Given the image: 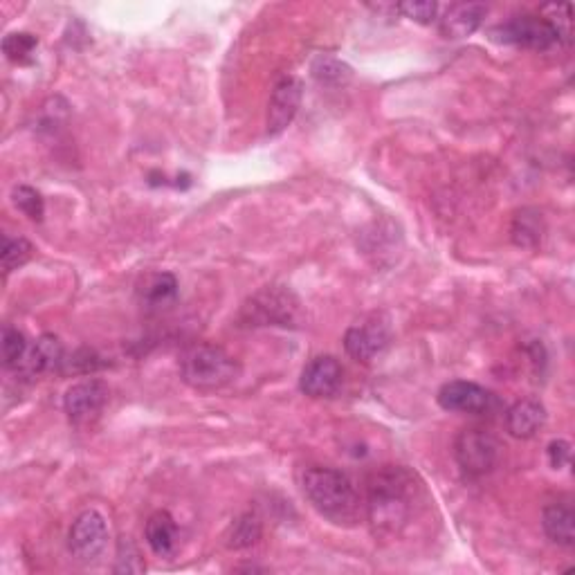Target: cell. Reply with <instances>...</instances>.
<instances>
[{"label":"cell","instance_id":"5","mask_svg":"<svg viewBox=\"0 0 575 575\" xmlns=\"http://www.w3.org/2000/svg\"><path fill=\"white\" fill-rule=\"evenodd\" d=\"M454 454L461 470L468 474V477H483V474L495 470L499 461V443L488 430L468 427V430H463L456 436Z\"/></svg>","mask_w":575,"mask_h":575},{"label":"cell","instance_id":"14","mask_svg":"<svg viewBox=\"0 0 575 575\" xmlns=\"http://www.w3.org/2000/svg\"><path fill=\"white\" fill-rule=\"evenodd\" d=\"M546 423V409L540 400H519L506 414V427L515 438H533Z\"/></svg>","mask_w":575,"mask_h":575},{"label":"cell","instance_id":"4","mask_svg":"<svg viewBox=\"0 0 575 575\" xmlns=\"http://www.w3.org/2000/svg\"><path fill=\"white\" fill-rule=\"evenodd\" d=\"M241 317L248 326H292L299 317V299L290 290L268 286L243 306Z\"/></svg>","mask_w":575,"mask_h":575},{"label":"cell","instance_id":"21","mask_svg":"<svg viewBox=\"0 0 575 575\" xmlns=\"http://www.w3.org/2000/svg\"><path fill=\"white\" fill-rule=\"evenodd\" d=\"M261 537V522L257 515H241L230 528V535H227V546L230 549H248V546L257 544Z\"/></svg>","mask_w":575,"mask_h":575},{"label":"cell","instance_id":"11","mask_svg":"<svg viewBox=\"0 0 575 575\" xmlns=\"http://www.w3.org/2000/svg\"><path fill=\"white\" fill-rule=\"evenodd\" d=\"M342 380L344 369L340 360H335L333 355H319L301 371L299 389L310 398H331L340 391Z\"/></svg>","mask_w":575,"mask_h":575},{"label":"cell","instance_id":"7","mask_svg":"<svg viewBox=\"0 0 575 575\" xmlns=\"http://www.w3.org/2000/svg\"><path fill=\"white\" fill-rule=\"evenodd\" d=\"M68 546L72 558L81 564H95L102 560L108 546V526L106 519L97 510L81 513L70 528Z\"/></svg>","mask_w":575,"mask_h":575},{"label":"cell","instance_id":"1","mask_svg":"<svg viewBox=\"0 0 575 575\" xmlns=\"http://www.w3.org/2000/svg\"><path fill=\"white\" fill-rule=\"evenodd\" d=\"M414 474L403 468L376 472L369 481V522L380 535H396L414 513Z\"/></svg>","mask_w":575,"mask_h":575},{"label":"cell","instance_id":"10","mask_svg":"<svg viewBox=\"0 0 575 575\" xmlns=\"http://www.w3.org/2000/svg\"><path fill=\"white\" fill-rule=\"evenodd\" d=\"M389 337L391 335L387 322H382L380 317H369L346 331L344 349L353 360L367 364L371 360H376V355L387 349Z\"/></svg>","mask_w":575,"mask_h":575},{"label":"cell","instance_id":"9","mask_svg":"<svg viewBox=\"0 0 575 575\" xmlns=\"http://www.w3.org/2000/svg\"><path fill=\"white\" fill-rule=\"evenodd\" d=\"M108 403V387L102 380H81L72 385L63 398V407L72 425H88L102 414Z\"/></svg>","mask_w":575,"mask_h":575},{"label":"cell","instance_id":"16","mask_svg":"<svg viewBox=\"0 0 575 575\" xmlns=\"http://www.w3.org/2000/svg\"><path fill=\"white\" fill-rule=\"evenodd\" d=\"M146 542H149L151 551L160 558H169L176 551L178 546V526L176 519H173L169 513H155L151 515L149 522H146Z\"/></svg>","mask_w":575,"mask_h":575},{"label":"cell","instance_id":"24","mask_svg":"<svg viewBox=\"0 0 575 575\" xmlns=\"http://www.w3.org/2000/svg\"><path fill=\"white\" fill-rule=\"evenodd\" d=\"M12 203L18 209V212H23L27 218H32V221H43V212H45V205H43V198L36 189L21 185L12 191Z\"/></svg>","mask_w":575,"mask_h":575},{"label":"cell","instance_id":"20","mask_svg":"<svg viewBox=\"0 0 575 575\" xmlns=\"http://www.w3.org/2000/svg\"><path fill=\"white\" fill-rule=\"evenodd\" d=\"M313 77L324 86H346L353 77V70L335 57H317L313 61Z\"/></svg>","mask_w":575,"mask_h":575},{"label":"cell","instance_id":"6","mask_svg":"<svg viewBox=\"0 0 575 575\" xmlns=\"http://www.w3.org/2000/svg\"><path fill=\"white\" fill-rule=\"evenodd\" d=\"M501 43L519 45V48L528 50H549L555 43H560V34L555 25L546 16H515L506 21L504 25L495 27V32Z\"/></svg>","mask_w":575,"mask_h":575},{"label":"cell","instance_id":"2","mask_svg":"<svg viewBox=\"0 0 575 575\" xmlns=\"http://www.w3.org/2000/svg\"><path fill=\"white\" fill-rule=\"evenodd\" d=\"M306 499L319 515L337 526L358 522L362 501L349 474L335 468H308L301 477Z\"/></svg>","mask_w":575,"mask_h":575},{"label":"cell","instance_id":"28","mask_svg":"<svg viewBox=\"0 0 575 575\" xmlns=\"http://www.w3.org/2000/svg\"><path fill=\"white\" fill-rule=\"evenodd\" d=\"M549 461L555 470H562V468H567L569 461H571V445L567 441H562V438H558V441H553L549 445Z\"/></svg>","mask_w":575,"mask_h":575},{"label":"cell","instance_id":"3","mask_svg":"<svg viewBox=\"0 0 575 575\" xmlns=\"http://www.w3.org/2000/svg\"><path fill=\"white\" fill-rule=\"evenodd\" d=\"M182 380L194 389L212 391L221 389L239 376V364L223 346L198 344L182 355L180 360Z\"/></svg>","mask_w":575,"mask_h":575},{"label":"cell","instance_id":"8","mask_svg":"<svg viewBox=\"0 0 575 575\" xmlns=\"http://www.w3.org/2000/svg\"><path fill=\"white\" fill-rule=\"evenodd\" d=\"M438 405H441L445 412L486 416L495 412L499 407V400L492 391L477 385V382L454 380L447 382V385H443L441 391H438Z\"/></svg>","mask_w":575,"mask_h":575},{"label":"cell","instance_id":"19","mask_svg":"<svg viewBox=\"0 0 575 575\" xmlns=\"http://www.w3.org/2000/svg\"><path fill=\"white\" fill-rule=\"evenodd\" d=\"M178 292V281L169 272H158V275H149L144 279V284L140 288V297L146 306L160 308L164 304H169L176 297Z\"/></svg>","mask_w":575,"mask_h":575},{"label":"cell","instance_id":"13","mask_svg":"<svg viewBox=\"0 0 575 575\" xmlns=\"http://www.w3.org/2000/svg\"><path fill=\"white\" fill-rule=\"evenodd\" d=\"M486 14L488 7L481 3H456L445 9L438 27L445 39H468L479 30Z\"/></svg>","mask_w":575,"mask_h":575},{"label":"cell","instance_id":"18","mask_svg":"<svg viewBox=\"0 0 575 575\" xmlns=\"http://www.w3.org/2000/svg\"><path fill=\"white\" fill-rule=\"evenodd\" d=\"M513 241L519 248H535L540 245L544 236V218L535 209H522L513 218V227H510Z\"/></svg>","mask_w":575,"mask_h":575},{"label":"cell","instance_id":"15","mask_svg":"<svg viewBox=\"0 0 575 575\" xmlns=\"http://www.w3.org/2000/svg\"><path fill=\"white\" fill-rule=\"evenodd\" d=\"M542 526L551 542L567 546V549L575 544V513L569 501H555V504L546 506Z\"/></svg>","mask_w":575,"mask_h":575},{"label":"cell","instance_id":"23","mask_svg":"<svg viewBox=\"0 0 575 575\" xmlns=\"http://www.w3.org/2000/svg\"><path fill=\"white\" fill-rule=\"evenodd\" d=\"M32 243L27 241V239H9V236H3V270H5V275H9V272L16 270V268H21L25 266L27 261H30L32 257Z\"/></svg>","mask_w":575,"mask_h":575},{"label":"cell","instance_id":"22","mask_svg":"<svg viewBox=\"0 0 575 575\" xmlns=\"http://www.w3.org/2000/svg\"><path fill=\"white\" fill-rule=\"evenodd\" d=\"M36 45H39V39H36L34 34H27V32H14V34H7L5 41H3V52L9 61L14 63H27L32 59V52L36 50Z\"/></svg>","mask_w":575,"mask_h":575},{"label":"cell","instance_id":"26","mask_svg":"<svg viewBox=\"0 0 575 575\" xmlns=\"http://www.w3.org/2000/svg\"><path fill=\"white\" fill-rule=\"evenodd\" d=\"M117 573H142L144 571V562H142V555L138 551V546H135L129 537H124L120 542V549H117Z\"/></svg>","mask_w":575,"mask_h":575},{"label":"cell","instance_id":"25","mask_svg":"<svg viewBox=\"0 0 575 575\" xmlns=\"http://www.w3.org/2000/svg\"><path fill=\"white\" fill-rule=\"evenodd\" d=\"M27 342H25V335L18 333L16 328H5L3 331V362L7 369H14V367H21L27 358Z\"/></svg>","mask_w":575,"mask_h":575},{"label":"cell","instance_id":"12","mask_svg":"<svg viewBox=\"0 0 575 575\" xmlns=\"http://www.w3.org/2000/svg\"><path fill=\"white\" fill-rule=\"evenodd\" d=\"M301 95H304V86L295 77H284L272 90L270 104H268V133L279 135L288 129V124L295 120L299 111Z\"/></svg>","mask_w":575,"mask_h":575},{"label":"cell","instance_id":"27","mask_svg":"<svg viewBox=\"0 0 575 575\" xmlns=\"http://www.w3.org/2000/svg\"><path fill=\"white\" fill-rule=\"evenodd\" d=\"M396 12L403 14L405 18H412L416 23L430 25L436 21L438 5L436 3H425V0H416V3H400L396 5Z\"/></svg>","mask_w":575,"mask_h":575},{"label":"cell","instance_id":"17","mask_svg":"<svg viewBox=\"0 0 575 575\" xmlns=\"http://www.w3.org/2000/svg\"><path fill=\"white\" fill-rule=\"evenodd\" d=\"M25 362L32 373H48L59 369L63 364V344L59 337L41 335L32 349L27 351Z\"/></svg>","mask_w":575,"mask_h":575}]
</instances>
